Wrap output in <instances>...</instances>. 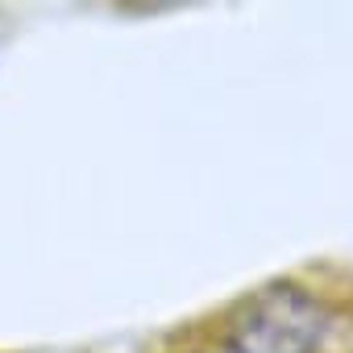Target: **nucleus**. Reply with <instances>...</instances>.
<instances>
[{"mask_svg": "<svg viewBox=\"0 0 353 353\" xmlns=\"http://www.w3.org/2000/svg\"><path fill=\"white\" fill-rule=\"evenodd\" d=\"M320 336L324 307L291 283L262 287L229 320L233 353H316Z\"/></svg>", "mask_w": 353, "mask_h": 353, "instance_id": "obj_1", "label": "nucleus"}]
</instances>
